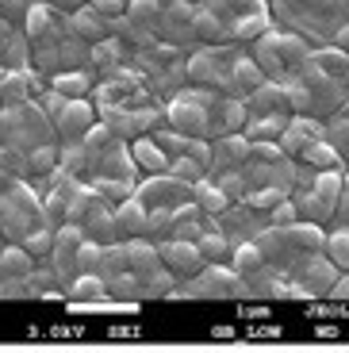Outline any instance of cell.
Segmentation results:
<instances>
[{"instance_id":"6da1fadb","label":"cell","mask_w":349,"mask_h":353,"mask_svg":"<svg viewBox=\"0 0 349 353\" xmlns=\"http://www.w3.org/2000/svg\"><path fill=\"white\" fill-rule=\"evenodd\" d=\"M0 139L19 146V150H35L46 142H58V127L46 115L43 104L35 100H19V104H4L0 108Z\"/></svg>"},{"instance_id":"7a4b0ae2","label":"cell","mask_w":349,"mask_h":353,"mask_svg":"<svg viewBox=\"0 0 349 353\" xmlns=\"http://www.w3.org/2000/svg\"><path fill=\"white\" fill-rule=\"evenodd\" d=\"M253 58L261 62L265 73H272V81H288L307 65L311 50H307V43L299 35H292V31H272L269 27L261 39H253Z\"/></svg>"},{"instance_id":"3957f363","label":"cell","mask_w":349,"mask_h":353,"mask_svg":"<svg viewBox=\"0 0 349 353\" xmlns=\"http://www.w3.org/2000/svg\"><path fill=\"white\" fill-rule=\"evenodd\" d=\"M215 104H219V97H211L208 88H184V92H177L169 100L166 119L177 131L208 139V134H215Z\"/></svg>"},{"instance_id":"277c9868","label":"cell","mask_w":349,"mask_h":353,"mask_svg":"<svg viewBox=\"0 0 349 353\" xmlns=\"http://www.w3.org/2000/svg\"><path fill=\"white\" fill-rule=\"evenodd\" d=\"M85 227L81 223H61L54 227V254H50V265L58 269V276L66 281V288L73 284V276L81 273V246H85Z\"/></svg>"},{"instance_id":"5b68a950","label":"cell","mask_w":349,"mask_h":353,"mask_svg":"<svg viewBox=\"0 0 349 353\" xmlns=\"http://www.w3.org/2000/svg\"><path fill=\"white\" fill-rule=\"evenodd\" d=\"M146 208H181L184 200H192V181H181L173 173H150L146 185L134 188Z\"/></svg>"},{"instance_id":"8992f818","label":"cell","mask_w":349,"mask_h":353,"mask_svg":"<svg viewBox=\"0 0 349 353\" xmlns=\"http://www.w3.org/2000/svg\"><path fill=\"white\" fill-rule=\"evenodd\" d=\"M338 276H341V269L326 254H311L296 269V284H303V292L311 296V300H315V296H330V288H334Z\"/></svg>"},{"instance_id":"52a82bcc","label":"cell","mask_w":349,"mask_h":353,"mask_svg":"<svg viewBox=\"0 0 349 353\" xmlns=\"http://www.w3.org/2000/svg\"><path fill=\"white\" fill-rule=\"evenodd\" d=\"M97 123V112L85 97H70L66 108L54 115V127H58V142H73V139H85V131Z\"/></svg>"},{"instance_id":"ba28073f","label":"cell","mask_w":349,"mask_h":353,"mask_svg":"<svg viewBox=\"0 0 349 353\" xmlns=\"http://www.w3.org/2000/svg\"><path fill=\"white\" fill-rule=\"evenodd\" d=\"M184 73H188V81H196V85H223L230 92V65H227V54L223 50L192 54L188 65H184Z\"/></svg>"},{"instance_id":"9c48e42d","label":"cell","mask_w":349,"mask_h":353,"mask_svg":"<svg viewBox=\"0 0 349 353\" xmlns=\"http://www.w3.org/2000/svg\"><path fill=\"white\" fill-rule=\"evenodd\" d=\"M161 261L173 269V273H188V276H196L203 269V254H200V242H188V239H161Z\"/></svg>"},{"instance_id":"30bf717a","label":"cell","mask_w":349,"mask_h":353,"mask_svg":"<svg viewBox=\"0 0 349 353\" xmlns=\"http://www.w3.org/2000/svg\"><path fill=\"white\" fill-rule=\"evenodd\" d=\"M246 158H250V139L246 131H227V134H215L211 142V169H242Z\"/></svg>"},{"instance_id":"8fae6325","label":"cell","mask_w":349,"mask_h":353,"mask_svg":"<svg viewBox=\"0 0 349 353\" xmlns=\"http://www.w3.org/2000/svg\"><path fill=\"white\" fill-rule=\"evenodd\" d=\"M315 139H323V123H319V115L296 112L288 119V127H284V134H280V146H284V154L299 158L303 146H307V142H315Z\"/></svg>"},{"instance_id":"7c38bea8","label":"cell","mask_w":349,"mask_h":353,"mask_svg":"<svg viewBox=\"0 0 349 353\" xmlns=\"http://www.w3.org/2000/svg\"><path fill=\"white\" fill-rule=\"evenodd\" d=\"M104 112V123L112 127L119 139H134V134H142V131H150V127L161 119V108H142V112H115V108H100Z\"/></svg>"},{"instance_id":"4fadbf2b","label":"cell","mask_w":349,"mask_h":353,"mask_svg":"<svg viewBox=\"0 0 349 353\" xmlns=\"http://www.w3.org/2000/svg\"><path fill=\"white\" fill-rule=\"evenodd\" d=\"M246 108L250 115H272V112H292L288 85L284 81H261V85L246 92Z\"/></svg>"},{"instance_id":"5bb4252c","label":"cell","mask_w":349,"mask_h":353,"mask_svg":"<svg viewBox=\"0 0 349 353\" xmlns=\"http://www.w3.org/2000/svg\"><path fill=\"white\" fill-rule=\"evenodd\" d=\"M85 234L92 242H104V246H112L115 239H119V223H115V208H108L104 203V196H100L97 203H92V212L85 215Z\"/></svg>"},{"instance_id":"9a60e30c","label":"cell","mask_w":349,"mask_h":353,"mask_svg":"<svg viewBox=\"0 0 349 353\" xmlns=\"http://www.w3.org/2000/svg\"><path fill=\"white\" fill-rule=\"evenodd\" d=\"M146 219H150V208L139 200V196H127L123 203H115L119 239H139V234H146Z\"/></svg>"},{"instance_id":"2e32d148","label":"cell","mask_w":349,"mask_h":353,"mask_svg":"<svg viewBox=\"0 0 349 353\" xmlns=\"http://www.w3.org/2000/svg\"><path fill=\"white\" fill-rule=\"evenodd\" d=\"M35 273V257L27 254L23 242H8L0 250V281H27Z\"/></svg>"},{"instance_id":"e0dca14e","label":"cell","mask_w":349,"mask_h":353,"mask_svg":"<svg viewBox=\"0 0 349 353\" xmlns=\"http://www.w3.org/2000/svg\"><path fill=\"white\" fill-rule=\"evenodd\" d=\"M70 19H73V27H77V35L85 39V43H100V39H108V35H112V19H108V16H100V12L92 8V4H88V8L81 4V8L73 12Z\"/></svg>"},{"instance_id":"ac0fdd59","label":"cell","mask_w":349,"mask_h":353,"mask_svg":"<svg viewBox=\"0 0 349 353\" xmlns=\"http://www.w3.org/2000/svg\"><path fill=\"white\" fill-rule=\"evenodd\" d=\"M261 81H265V70H261L257 58H235V62H230V92H235V97L253 92Z\"/></svg>"},{"instance_id":"d6986e66","label":"cell","mask_w":349,"mask_h":353,"mask_svg":"<svg viewBox=\"0 0 349 353\" xmlns=\"http://www.w3.org/2000/svg\"><path fill=\"white\" fill-rule=\"evenodd\" d=\"M288 119H292L288 112H272V115H250L242 131H246V139H250V142H261V139H272V142H280V134H284V127H288Z\"/></svg>"},{"instance_id":"ffe728a7","label":"cell","mask_w":349,"mask_h":353,"mask_svg":"<svg viewBox=\"0 0 349 353\" xmlns=\"http://www.w3.org/2000/svg\"><path fill=\"white\" fill-rule=\"evenodd\" d=\"M66 300L70 303H100L108 300V284L100 273H77L73 276V284L66 288Z\"/></svg>"},{"instance_id":"44dd1931","label":"cell","mask_w":349,"mask_h":353,"mask_svg":"<svg viewBox=\"0 0 349 353\" xmlns=\"http://www.w3.org/2000/svg\"><path fill=\"white\" fill-rule=\"evenodd\" d=\"M134 161H139V169H146V173H169V150L161 146L157 139H134L131 146Z\"/></svg>"},{"instance_id":"7402d4cb","label":"cell","mask_w":349,"mask_h":353,"mask_svg":"<svg viewBox=\"0 0 349 353\" xmlns=\"http://www.w3.org/2000/svg\"><path fill=\"white\" fill-rule=\"evenodd\" d=\"M192 200L200 203L203 215H223L230 208V196L219 188V181H208V176H200V181L192 185Z\"/></svg>"},{"instance_id":"603a6c76","label":"cell","mask_w":349,"mask_h":353,"mask_svg":"<svg viewBox=\"0 0 349 353\" xmlns=\"http://www.w3.org/2000/svg\"><path fill=\"white\" fill-rule=\"evenodd\" d=\"M192 35L203 39V43H235V39H230V27L223 23V19H219L211 8H196V16H192Z\"/></svg>"},{"instance_id":"cb8c5ba5","label":"cell","mask_w":349,"mask_h":353,"mask_svg":"<svg viewBox=\"0 0 349 353\" xmlns=\"http://www.w3.org/2000/svg\"><path fill=\"white\" fill-rule=\"evenodd\" d=\"M292 200H296L299 219H311V223H323V219H330V215L338 212V208H334L330 200H323L315 188H299V192H292Z\"/></svg>"},{"instance_id":"d4e9b609","label":"cell","mask_w":349,"mask_h":353,"mask_svg":"<svg viewBox=\"0 0 349 353\" xmlns=\"http://www.w3.org/2000/svg\"><path fill=\"white\" fill-rule=\"evenodd\" d=\"M208 8L227 27H235L238 19L253 16V12H265V0H208Z\"/></svg>"},{"instance_id":"484cf974","label":"cell","mask_w":349,"mask_h":353,"mask_svg":"<svg viewBox=\"0 0 349 353\" xmlns=\"http://www.w3.org/2000/svg\"><path fill=\"white\" fill-rule=\"evenodd\" d=\"M299 161H307V165H315V169H341V165H346L341 150H338V146H330L326 139L307 142V146H303V154H299Z\"/></svg>"},{"instance_id":"4316f807","label":"cell","mask_w":349,"mask_h":353,"mask_svg":"<svg viewBox=\"0 0 349 353\" xmlns=\"http://www.w3.org/2000/svg\"><path fill=\"white\" fill-rule=\"evenodd\" d=\"M230 265H235L242 276H253V273H261L269 261H265V250L250 239V242H238V246H235V254H230Z\"/></svg>"},{"instance_id":"83f0119b","label":"cell","mask_w":349,"mask_h":353,"mask_svg":"<svg viewBox=\"0 0 349 353\" xmlns=\"http://www.w3.org/2000/svg\"><path fill=\"white\" fill-rule=\"evenodd\" d=\"M200 254H203V261H230V254H235V242L227 239V234H223V230H203L200 239Z\"/></svg>"},{"instance_id":"f1b7e54d","label":"cell","mask_w":349,"mask_h":353,"mask_svg":"<svg viewBox=\"0 0 349 353\" xmlns=\"http://www.w3.org/2000/svg\"><path fill=\"white\" fill-rule=\"evenodd\" d=\"M311 62L319 65L323 73H330V77H346V70H349V50H341V46L334 43V46L315 50V54H311Z\"/></svg>"},{"instance_id":"f546056e","label":"cell","mask_w":349,"mask_h":353,"mask_svg":"<svg viewBox=\"0 0 349 353\" xmlns=\"http://www.w3.org/2000/svg\"><path fill=\"white\" fill-rule=\"evenodd\" d=\"M88 62L100 65V70H115V65H123V43H119L115 35L92 43V50H88Z\"/></svg>"},{"instance_id":"4dcf8cb0","label":"cell","mask_w":349,"mask_h":353,"mask_svg":"<svg viewBox=\"0 0 349 353\" xmlns=\"http://www.w3.org/2000/svg\"><path fill=\"white\" fill-rule=\"evenodd\" d=\"M88 85H92V77H88L85 70H58V73H50V88H58V92H66V97H85Z\"/></svg>"},{"instance_id":"1f68e13d","label":"cell","mask_w":349,"mask_h":353,"mask_svg":"<svg viewBox=\"0 0 349 353\" xmlns=\"http://www.w3.org/2000/svg\"><path fill=\"white\" fill-rule=\"evenodd\" d=\"M23 246H27V254L35 257V261L50 257L54 254V227H50V223H39L35 230H27V234H23Z\"/></svg>"},{"instance_id":"d6a6232c","label":"cell","mask_w":349,"mask_h":353,"mask_svg":"<svg viewBox=\"0 0 349 353\" xmlns=\"http://www.w3.org/2000/svg\"><path fill=\"white\" fill-rule=\"evenodd\" d=\"M58 142H46V146H35L27 150V165H31V176H50L58 169Z\"/></svg>"},{"instance_id":"836d02e7","label":"cell","mask_w":349,"mask_h":353,"mask_svg":"<svg viewBox=\"0 0 349 353\" xmlns=\"http://www.w3.org/2000/svg\"><path fill=\"white\" fill-rule=\"evenodd\" d=\"M288 196H292L288 185H261V188H253L242 203H253L257 212H272V208H277L280 200H288Z\"/></svg>"},{"instance_id":"e575fe53","label":"cell","mask_w":349,"mask_h":353,"mask_svg":"<svg viewBox=\"0 0 349 353\" xmlns=\"http://www.w3.org/2000/svg\"><path fill=\"white\" fill-rule=\"evenodd\" d=\"M323 254L330 257L334 265H338L341 273H349V230H346V227H341V230H334V234H326Z\"/></svg>"},{"instance_id":"d590c367","label":"cell","mask_w":349,"mask_h":353,"mask_svg":"<svg viewBox=\"0 0 349 353\" xmlns=\"http://www.w3.org/2000/svg\"><path fill=\"white\" fill-rule=\"evenodd\" d=\"M219 181V188L230 196V203H242L246 196H250V181H246V173L242 169H223V173L215 176Z\"/></svg>"},{"instance_id":"8d00e7d4","label":"cell","mask_w":349,"mask_h":353,"mask_svg":"<svg viewBox=\"0 0 349 353\" xmlns=\"http://www.w3.org/2000/svg\"><path fill=\"white\" fill-rule=\"evenodd\" d=\"M92 185H97V192L104 200H115V203L134 196V181H123V176H92Z\"/></svg>"},{"instance_id":"74e56055","label":"cell","mask_w":349,"mask_h":353,"mask_svg":"<svg viewBox=\"0 0 349 353\" xmlns=\"http://www.w3.org/2000/svg\"><path fill=\"white\" fill-rule=\"evenodd\" d=\"M323 139L330 142V146H338L341 154L349 150V115L346 112H334L330 119L323 123Z\"/></svg>"},{"instance_id":"f35d334b","label":"cell","mask_w":349,"mask_h":353,"mask_svg":"<svg viewBox=\"0 0 349 353\" xmlns=\"http://www.w3.org/2000/svg\"><path fill=\"white\" fill-rule=\"evenodd\" d=\"M169 173L173 176H181V181H200L203 173H208V165H203L196 154H173V161H169Z\"/></svg>"},{"instance_id":"ab89813d","label":"cell","mask_w":349,"mask_h":353,"mask_svg":"<svg viewBox=\"0 0 349 353\" xmlns=\"http://www.w3.org/2000/svg\"><path fill=\"white\" fill-rule=\"evenodd\" d=\"M100 261H104V242L85 239V246H81V273H100Z\"/></svg>"},{"instance_id":"60d3db41","label":"cell","mask_w":349,"mask_h":353,"mask_svg":"<svg viewBox=\"0 0 349 353\" xmlns=\"http://www.w3.org/2000/svg\"><path fill=\"white\" fill-rule=\"evenodd\" d=\"M299 219V212H296V200H280L277 208L269 212V227H288V223H296Z\"/></svg>"},{"instance_id":"b9f144b4","label":"cell","mask_w":349,"mask_h":353,"mask_svg":"<svg viewBox=\"0 0 349 353\" xmlns=\"http://www.w3.org/2000/svg\"><path fill=\"white\" fill-rule=\"evenodd\" d=\"M31 4H35V0H0V16L8 19V23H23Z\"/></svg>"},{"instance_id":"7bdbcfd3","label":"cell","mask_w":349,"mask_h":353,"mask_svg":"<svg viewBox=\"0 0 349 353\" xmlns=\"http://www.w3.org/2000/svg\"><path fill=\"white\" fill-rule=\"evenodd\" d=\"M88 4H92L100 16H108V19H119L123 12H127V0H88Z\"/></svg>"},{"instance_id":"ee69618b","label":"cell","mask_w":349,"mask_h":353,"mask_svg":"<svg viewBox=\"0 0 349 353\" xmlns=\"http://www.w3.org/2000/svg\"><path fill=\"white\" fill-rule=\"evenodd\" d=\"M330 300H338V303H349V273H341L338 281H334V288H330Z\"/></svg>"},{"instance_id":"f6af8a7d","label":"cell","mask_w":349,"mask_h":353,"mask_svg":"<svg viewBox=\"0 0 349 353\" xmlns=\"http://www.w3.org/2000/svg\"><path fill=\"white\" fill-rule=\"evenodd\" d=\"M346 319L349 315V311L346 307H307V319Z\"/></svg>"},{"instance_id":"bcb514c9","label":"cell","mask_w":349,"mask_h":353,"mask_svg":"<svg viewBox=\"0 0 349 353\" xmlns=\"http://www.w3.org/2000/svg\"><path fill=\"white\" fill-rule=\"evenodd\" d=\"M12 35H16V31H12V23L4 16H0V58H4V46L12 43Z\"/></svg>"},{"instance_id":"7dc6e473","label":"cell","mask_w":349,"mask_h":353,"mask_svg":"<svg viewBox=\"0 0 349 353\" xmlns=\"http://www.w3.org/2000/svg\"><path fill=\"white\" fill-rule=\"evenodd\" d=\"M238 315H242V319H269V307H261V303H253V307H250V303H246Z\"/></svg>"},{"instance_id":"c3c4849f","label":"cell","mask_w":349,"mask_h":353,"mask_svg":"<svg viewBox=\"0 0 349 353\" xmlns=\"http://www.w3.org/2000/svg\"><path fill=\"white\" fill-rule=\"evenodd\" d=\"M334 43H338L341 50H349V23H338V27H334Z\"/></svg>"},{"instance_id":"681fc988","label":"cell","mask_w":349,"mask_h":353,"mask_svg":"<svg viewBox=\"0 0 349 353\" xmlns=\"http://www.w3.org/2000/svg\"><path fill=\"white\" fill-rule=\"evenodd\" d=\"M50 4H54V8H61V12H77L85 0H50Z\"/></svg>"},{"instance_id":"f907efd6","label":"cell","mask_w":349,"mask_h":353,"mask_svg":"<svg viewBox=\"0 0 349 353\" xmlns=\"http://www.w3.org/2000/svg\"><path fill=\"white\" fill-rule=\"evenodd\" d=\"M4 185H8V173H4V169H0V192H4Z\"/></svg>"},{"instance_id":"816d5d0a","label":"cell","mask_w":349,"mask_h":353,"mask_svg":"<svg viewBox=\"0 0 349 353\" xmlns=\"http://www.w3.org/2000/svg\"><path fill=\"white\" fill-rule=\"evenodd\" d=\"M346 192H349V173H346Z\"/></svg>"},{"instance_id":"f5cc1de1","label":"cell","mask_w":349,"mask_h":353,"mask_svg":"<svg viewBox=\"0 0 349 353\" xmlns=\"http://www.w3.org/2000/svg\"><path fill=\"white\" fill-rule=\"evenodd\" d=\"M346 85H349V70H346Z\"/></svg>"},{"instance_id":"db71d44e","label":"cell","mask_w":349,"mask_h":353,"mask_svg":"<svg viewBox=\"0 0 349 353\" xmlns=\"http://www.w3.org/2000/svg\"><path fill=\"white\" fill-rule=\"evenodd\" d=\"M0 250H4V239H0Z\"/></svg>"}]
</instances>
